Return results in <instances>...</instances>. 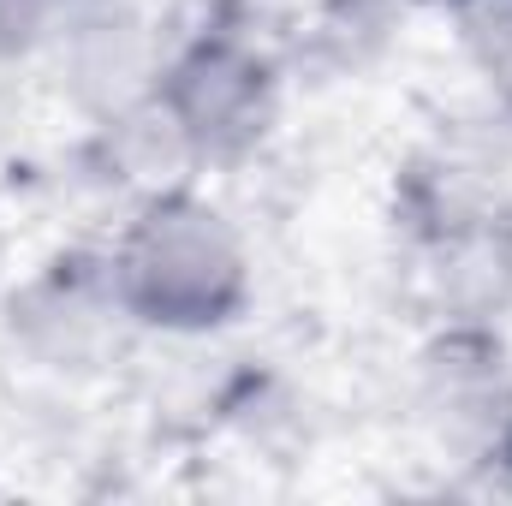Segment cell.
<instances>
[{
    "label": "cell",
    "mask_w": 512,
    "mask_h": 506,
    "mask_svg": "<svg viewBox=\"0 0 512 506\" xmlns=\"http://www.w3.org/2000/svg\"><path fill=\"white\" fill-rule=\"evenodd\" d=\"M120 304L161 328H209L245 292V256L227 221L203 203H155L120 245L114 262Z\"/></svg>",
    "instance_id": "6da1fadb"
},
{
    "label": "cell",
    "mask_w": 512,
    "mask_h": 506,
    "mask_svg": "<svg viewBox=\"0 0 512 506\" xmlns=\"http://www.w3.org/2000/svg\"><path fill=\"white\" fill-rule=\"evenodd\" d=\"M173 120L185 137H233L245 131V120L256 114V66L233 48H197L179 72H173Z\"/></svg>",
    "instance_id": "7a4b0ae2"
},
{
    "label": "cell",
    "mask_w": 512,
    "mask_h": 506,
    "mask_svg": "<svg viewBox=\"0 0 512 506\" xmlns=\"http://www.w3.org/2000/svg\"><path fill=\"white\" fill-rule=\"evenodd\" d=\"M453 18H459V42L477 60V72L501 96H512V0H459Z\"/></svg>",
    "instance_id": "3957f363"
}]
</instances>
